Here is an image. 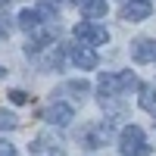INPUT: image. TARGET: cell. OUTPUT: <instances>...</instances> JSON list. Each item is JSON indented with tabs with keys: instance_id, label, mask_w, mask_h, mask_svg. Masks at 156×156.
Instances as JSON below:
<instances>
[{
	"instance_id": "4",
	"label": "cell",
	"mask_w": 156,
	"mask_h": 156,
	"mask_svg": "<svg viewBox=\"0 0 156 156\" xmlns=\"http://www.w3.org/2000/svg\"><path fill=\"white\" fill-rule=\"evenodd\" d=\"M150 12H153L150 0H128L122 6V19L125 22H144V19H150Z\"/></svg>"
},
{
	"instance_id": "15",
	"label": "cell",
	"mask_w": 156,
	"mask_h": 156,
	"mask_svg": "<svg viewBox=\"0 0 156 156\" xmlns=\"http://www.w3.org/2000/svg\"><path fill=\"white\" fill-rule=\"evenodd\" d=\"M0 156H16V147L9 140H0Z\"/></svg>"
},
{
	"instance_id": "8",
	"label": "cell",
	"mask_w": 156,
	"mask_h": 156,
	"mask_svg": "<svg viewBox=\"0 0 156 156\" xmlns=\"http://www.w3.org/2000/svg\"><path fill=\"white\" fill-rule=\"evenodd\" d=\"M31 156H66V150H62L59 144H53L47 134H41V137L31 144Z\"/></svg>"
},
{
	"instance_id": "6",
	"label": "cell",
	"mask_w": 156,
	"mask_h": 156,
	"mask_svg": "<svg viewBox=\"0 0 156 156\" xmlns=\"http://www.w3.org/2000/svg\"><path fill=\"white\" fill-rule=\"evenodd\" d=\"M131 59H134V62H150V59H156V41H150V37H137V41L131 44Z\"/></svg>"
},
{
	"instance_id": "17",
	"label": "cell",
	"mask_w": 156,
	"mask_h": 156,
	"mask_svg": "<svg viewBox=\"0 0 156 156\" xmlns=\"http://www.w3.org/2000/svg\"><path fill=\"white\" fill-rule=\"evenodd\" d=\"M0 75H3V69H0Z\"/></svg>"
},
{
	"instance_id": "14",
	"label": "cell",
	"mask_w": 156,
	"mask_h": 156,
	"mask_svg": "<svg viewBox=\"0 0 156 156\" xmlns=\"http://www.w3.org/2000/svg\"><path fill=\"white\" fill-rule=\"evenodd\" d=\"M9 100L12 103H28V94L25 90H9Z\"/></svg>"
},
{
	"instance_id": "11",
	"label": "cell",
	"mask_w": 156,
	"mask_h": 156,
	"mask_svg": "<svg viewBox=\"0 0 156 156\" xmlns=\"http://www.w3.org/2000/svg\"><path fill=\"white\" fill-rule=\"evenodd\" d=\"M140 106L156 115V90H153V87H144V90H140Z\"/></svg>"
},
{
	"instance_id": "16",
	"label": "cell",
	"mask_w": 156,
	"mask_h": 156,
	"mask_svg": "<svg viewBox=\"0 0 156 156\" xmlns=\"http://www.w3.org/2000/svg\"><path fill=\"white\" fill-rule=\"evenodd\" d=\"M6 34H9V25H6L3 19H0V37H6Z\"/></svg>"
},
{
	"instance_id": "5",
	"label": "cell",
	"mask_w": 156,
	"mask_h": 156,
	"mask_svg": "<svg viewBox=\"0 0 156 156\" xmlns=\"http://www.w3.org/2000/svg\"><path fill=\"white\" fill-rule=\"evenodd\" d=\"M44 119H47L50 125H56V128H66V125L75 119V109L69 106V103H53V106H47Z\"/></svg>"
},
{
	"instance_id": "12",
	"label": "cell",
	"mask_w": 156,
	"mask_h": 156,
	"mask_svg": "<svg viewBox=\"0 0 156 156\" xmlns=\"http://www.w3.org/2000/svg\"><path fill=\"white\" fill-rule=\"evenodd\" d=\"M66 87H69V90H75V94H78V97H81V94H87V87H90V84L84 81V78H78V81H69Z\"/></svg>"
},
{
	"instance_id": "13",
	"label": "cell",
	"mask_w": 156,
	"mask_h": 156,
	"mask_svg": "<svg viewBox=\"0 0 156 156\" xmlns=\"http://www.w3.org/2000/svg\"><path fill=\"white\" fill-rule=\"evenodd\" d=\"M0 128H16V115H9V112H0Z\"/></svg>"
},
{
	"instance_id": "1",
	"label": "cell",
	"mask_w": 156,
	"mask_h": 156,
	"mask_svg": "<svg viewBox=\"0 0 156 156\" xmlns=\"http://www.w3.org/2000/svg\"><path fill=\"white\" fill-rule=\"evenodd\" d=\"M134 84H137L134 72H103V75L97 78V90H100L103 100L119 97V94H125V90H131Z\"/></svg>"
},
{
	"instance_id": "7",
	"label": "cell",
	"mask_w": 156,
	"mask_h": 156,
	"mask_svg": "<svg viewBox=\"0 0 156 156\" xmlns=\"http://www.w3.org/2000/svg\"><path fill=\"white\" fill-rule=\"evenodd\" d=\"M72 62H75V66L78 69H97V50L94 47H81V44H78V47H72Z\"/></svg>"
},
{
	"instance_id": "2",
	"label": "cell",
	"mask_w": 156,
	"mask_h": 156,
	"mask_svg": "<svg viewBox=\"0 0 156 156\" xmlns=\"http://www.w3.org/2000/svg\"><path fill=\"white\" fill-rule=\"evenodd\" d=\"M119 150L125 156H150L153 147L144 140V128L140 125H128L122 128V134H119Z\"/></svg>"
},
{
	"instance_id": "10",
	"label": "cell",
	"mask_w": 156,
	"mask_h": 156,
	"mask_svg": "<svg viewBox=\"0 0 156 156\" xmlns=\"http://www.w3.org/2000/svg\"><path fill=\"white\" fill-rule=\"evenodd\" d=\"M19 28H25V31L41 28V12H37V9H22L19 12Z\"/></svg>"
},
{
	"instance_id": "3",
	"label": "cell",
	"mask_w": 156,
	"mask_h": 156,
	"mask_svg": "<svg viewBox=\"0 0 156 156\" xmlns=\"http://www.w3.org/2000/svg\"><path fill=\"white\" fill-rule=\"evenodd\" d=\"M72 34H75V41L81 44V47H100V44H109V31L106 28H100V25H94V22H78L75 28H72Z\"/></svg>"
},
{
	"instance_id": "9",
	"label": "cell",
	"mask_w": 156,
	"mask_h": 156,
	"mask_svg": "<svg viewBox=\"0 0 156 156\" xmlns=\"http://www.w3.org/2000/svg\"><path fill=\"white\" fill-rule=\"evenodd\" d=\"M81 12H84L87 22L103 19V16H106V0H81Z\"/></svg>"
}]
</instances>
